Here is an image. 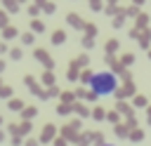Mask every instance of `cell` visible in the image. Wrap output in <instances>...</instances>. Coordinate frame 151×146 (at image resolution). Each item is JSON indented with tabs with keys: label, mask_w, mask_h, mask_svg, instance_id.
I'll list each match as a JSON object with an SVG mask.
<instances>
[{
	"label": "cell",
	"mask_w": 151,
	"mask_h": 146,
	"mask_svg": "<svg viewBox=\"0 0 151 146\" xmlns=\"http://www.w3.org/2000/svg\"><path fill=\"white\" fill-rule=\"evenodd\" d=\"M104 146H116V144H104Z\"/></svg>",
	"instance_id": "3957f363"
},
{
	"label": "cell",
	"mask_w": 151,
	"mask_h": 146,
	"mask_svg": "<svg viewBox=\"0 0 151 146\" xmlns=\"http://www.w3.org/2000/svg\"><path fill=\"white\" fill-rule=\"evenodd\" d=\"M64 40V33H54V42H61Z\"/></svg>",
	"instance_id": "7a4b0ae2"
},
{
	"label": "cell",
	"mask_w": 151,
	"mask_h": 146,
	"mask_svg": "<svg viewBox=\"0 0 151 146\" xmlns=\"http://www.w3.org/2000/svg\"><path fill=\"white\" fill-rule=\"evenodd\" d=\"M90 87H92V94L94 97H109L118 89V78L111 73V71H99L94 75H90Z\"/></svg>",
	"instance_id": "6da1fadb"
}]
</instances>
